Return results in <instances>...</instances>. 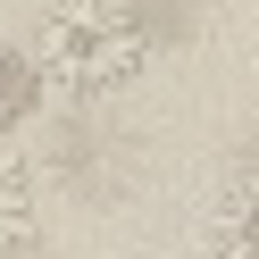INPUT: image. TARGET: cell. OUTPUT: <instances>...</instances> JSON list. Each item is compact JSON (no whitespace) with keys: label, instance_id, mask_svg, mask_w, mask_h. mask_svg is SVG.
<instances>
[{"label":"cell","instance_id":"4","mask_svg":"<svg viewBox=\"0 0 259 259\" xmlns=\"http://www.w3.org/2000/svg\"><path fill=\"white\" fill-rule=\"evenodd\" d=\"M34 59H17V51H0V134H9V125H17V109L34 101Z\"/></svg>","mask_w":259,"mask_h":259},{"label":"cell","instance_id":"1","mask_svg":"<svg viewBox=\"0 0 259 259\" xmlns=\"http://www.w3.org/2000/svg\"><path fill=\"white\" fill-rule=\"evenodd\" d=\"M151 67V25L134 0H59L34 34V75L59 92H117Z\"/></svg>","mask_w":259,"mask_h":259},{"label":"cell","instance_id":"3","mask_svg":"<svg viewBox=\"0 0 259 259\" xmlns=\"http://www.w3.org/2000/svg\"><path fill=\"white\" fill-rule=\"evenodd\" d=\"M17 251H34V176L0 142V259H17Z\"/></svg>","mask_w":259,"mask_h":259},{"label":"cell","instance_id":"2","mask_svg":"<svg viewBox=\"0 0 259 259\" xmlns=\"http://www.w3.org/2000/svg\"><path fill=\"white\" fill-rule=\"evenodd\" d=\"M201 242H209V259H259V167L226 176V192L209 201Z\"/></svg>","mask_w":259,"mask_h":259}]
</instances>
